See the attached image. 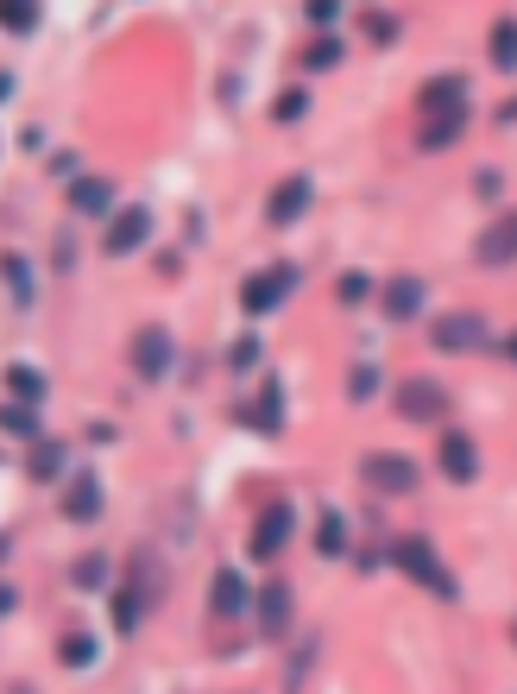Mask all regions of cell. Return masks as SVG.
<instances>
[{
  "label": "cell",
  "instance_id": "obj_1",
  "mask_svg": "<svg viewBox=\"0 0 517 694\" xmlns=\"http://www.w3.org/2000/svg\"><path fill=\"white\" fill-rule=\"evenodd\" d=\"M391 556H398V568H404L411 581H423V588L436 593V600H455V574L436 562V549H429L423 537H404L398 549H391Z\"/></svg>",
  "mask_w": 517,
  "mask_h": 694
},
{
  "label": "cell",
  "instance_id": "obj_2",
  "mask_svg": "<svg viewBox=\"0 0 517 694\" xmlns=\"http://www.w3.org/2000/svg\"><path fill=\"white\" fill-rule=\"evenodd\" d=\"M480 334H486V322L473 309H455V316H441L436 329H429V341H436L441 354H467V348H480Z\"/></svg>",
  "mask_w": 517,
  "mask_h": 694
},
{
  "label": "cell",
  "instance_id": "obj_3",
  "mask_svg": "<svg viewBox=\"0 0 517 694\" xmlns=\"http://www.w3.org/2000/svg\"><path fill=\"white\" fill-rule=\"evenodd\" d=\"M366 487L372 492H416V467L404 455H366Z\"/></svg>",
  "mask_w": 517,
  "mask_h": 694
},
{
  "label": "cell",
  "instance_id": "obj_4",
  "mask_svg": "<svg viewBox=\"0 0 517 694\" xmlns=\"http://www.w3.org/2000/svg\"><path fill=\"white\" fill-rule=\"evenodd\" d=\"M297 284V265H272V272H258V278H246V291H240V304L253 309H272V304H285V291Z\"/></svg>",
  "mask_w": 517,
  "mask_h": 694
},
{
  "label": "cell",
  "instance_id": "obj_5",
  "mask_svg": "<svg viewBox=\"0 0 517 694\" xmlns=\"http://www.w3.org/2000/svg\"><path fill=\"white\" fill-rule=\"evenodd\" d=\"M398 411L411 417V423H436V417L448 411V391H441L436 379H411V386L398 391Z\"/></svg>",
  "mask_w": 517,
  "mask_h": 694
},
{
  "label": "cell",
  "instance_id": "obj_6",
  "mask_svg": "<svg viewBox=\"0 0 517 694\" xmlns=\"http://www.w3.org/2000/svg\"><path fill=\"white\" fill-rule=\"evenodd\" d=\"M473 253H480V265H512V259H517V208H512V215H498V221L480 234V247H473Z\"/></svg>",
  "mask_w": 517,
  "mask_h": 694
},
{
  "label": "cell",
  "instance_id": "obj_7",
  "mask_svg": "<svg viewBox=\"0 0 517 694\" xmlns=\"http://www.w3.org/2000/svg\"><path fill=\"white\" fill-rule=\"evenodd\" d=\"M146 234H152V215H146V208H120V215H114V228H107V253H114V259L139 253V247H146Z\"/></svg>",
  "mask_w": 517,
  "mask_h": 694
},
{
  "label": "cell",
  "instance_id": "obj_8",
  "mask_svg": "<svg viewBox=\"0 0 517 694\" xmlns=\"http://www.w3.org/2000/svg\"><path fill=\"white\" fill-rule=\"evenodd\" d=\"M133 366H139V379H164V373H171V334L146 329L133 341Z\"/></svg>",
  "mask_w": 517,
  "mask_h": 694
},
{
  "label": "cell",
  "instance_id": "obj_9",
  "mask_svg": "<svg viewBox=\"0 0 517 694\" xmlns=\"http://www.w3.org/2000/svg\"><path fill=\"white\" fill-rule=\"evenodd\" d=\"M441 474H448V480H473V474H480V455H473V436H461V430H448V436H441Z\"/></svg>",
  "mask_w": 517,
  "mask_h": 694
},
{
  "label": "cell",
  "instance_id": "obj_10",
  "mask_svg": "<svg viewBox=\"0 0 517 694\" xmlns=\"http://www.w3.org/2000/svg\"><path fill=\"white\" fill-rule=\"evenodd\" d=\"M285 537H290V505H272V512L258 517V531H253V556L272 562V556L285 549Z\"/></svg>",
  "mask_w": 517,
  "mask_h": 694
},
{
  "label": "cell",
  "instance_id": "obj_11",
  "mask_svg": "<svg viewBox=\"0 0 517 694\" xmlns=\"http://www.w3.org/2000/svg\"><path fill=\"white\" fill-rule=\"evenodd\" d=\"M303 208H310V178H285L278 190H272V208H265V215L285 228V221H297Z\"/></svg>",
  "mask_w": 517,
  "mask_h": 694
},
{
  "label": "cell",
  "instance_id": "obj_12",
  "mask_svg": "<svg viewBox=\"0 0 517 694\" xmlns=\"http://www.w3.org/2000/svg\"><path fill=\"white\" fill-rule=\"evenodd\" d=\"M64 512L77 517V524H89V517L102 512V480H95V474L70 480V492H64Z\"/></svg>",
  "mask_w": 517,
  "mask_h": 694
},
{
  "label": "cell",
  "instance_id": "obj_13",
  "mask_svg": "<svg viewBox=\"0 0 517 694\" xmlns=\"http://www.w3.org/2000/svg\"><path fill=\"white\" fill-rule=\"evenodd\" d=\"M461 89H467L461 77H436V82H423V114H455V107H467V102H461Z\"/></svg>",
  "mask_w": 517,
  "mask_h": 694
},
{
  "label": "cell",
  "instance_id": "obj_14",
  "mask_svg": "<svg viewBox=\"0 0 517 694\" xmlns=\"http://www.w3.org/2000/svg\"><path fill=\"white\" fill-rule=\"evenodd\" d=\"M461 127H467V107H455V114H429V121H423V146L441 152V146H455V139H461Z\"/></svg>",
  "mask_w": 517,
  "mask_h": 694
},
{
  "label": "cell",
  "instance_id": "obj_15",
  "mask_svg": "<svg viewBox=\"0 0 517 694\" xmlns=\"http://www.w3.org/2000/svg\"><path fill=\"white\" fill-rule=\"evenodd\" d=\"M215 613H221V618L246 613V581H240L233 568H221V574H215Z\"/></svg>",
  "mask_w": 517,
  "mask_h": 694
},
{
  "label": "cell",
  "instance_id": "obj_16",
  "mask_svg": "<svg viewBox=\"0 0 517 694\" xmlns=\"http://www.w3.org/2000/svg\"><path fill=\"white\" fill-rule=\"evenodd\" d=\"M258 625H265L272 638L285 632V625H290V588H265V593H258Z\"/></svg>",
  "mask_w": 517,
  "mask_h": 694
},
{
  "label": "cell",
  "instance_id": "obj_17",
  "mask_svg": "<svg viewBox=\"0 0 517 694\" xmlns=\"http://www.w3.org/2000/svg\"><path fill=\"white\" fill-rule=\"evenodd\" d=\"M386 309L398 316V322H411L416 309H423V284H416V278H398V284L386 291Z\"/></svg>",
  "mask_w": 517,
  "mask_h": 694
},
{
  "label": "cell",
  "instance_id": "obj_18",
  "mask_svg": "<svg viewBox=\"0 0 517 694\" xmlns=\"http://www.w3.org/2000/svg\"><path fill=\"white\" fill-rule=\"evenodd\" d=\"M7 391L26 398V405H38V398H45V373H38V366H7Z\"/></svg>",
  "mask_w": 517,
  "mask_h": 694
},
{
  "label": "cell",
  "instance_id": "obj_19",
  "mask_svg": "<svg viewBox=\"0 0 517 694\" xmlns=\"http://www.w3.org/2000/svg\"><path fill=\"white\" fill-rule=\"evenodd\" d=\"M315 549H322V556H341V549H347V517L341 512H322V524H315Z\"/></svg>",
  "mask_w": 517,
  "mask_h": 694
},
{
  "label": "cell",
  "instance_id": "obj_20",
  "mask_svg": "<svg viewBox=\"0 0 517 694\" xmlns=\"http://www.w3.org/2000/svg\"><path fill=\"white\" fill-rule=\"evenodd\" d=\"M492 64H498V70H517V20H498V26H492Z\"/></svg>",
  "mask_w": 517,
  "mask_h": 694
},
{
  "label": "cell",
  "instance_id": "obj_21",
  "mask_svg": "<svg viewBox=\"0 0 517 694\" xmlns=\"http://www.w3.org/2000/svg\"><path fill=\"white\" fill-rule=\"evenodd\" d=\"M0 26L7 32H32L38 26V0H0Z\"/></svg>",
  "mask_w": 517,
  "mask_h": 694
},
{
  "label": "cell",
  "instance_id": "obj_22",
  "mask_svg": "<svg viewBox=\"0 0 517 694\" xmlns=\"http://www.w3.org/2000/svg\"><path fill=\"white\" fill-rule=\"evenodd\" d=\"M70 203H77L82 215H102V208H107V183L102 178H82L77 190H70Z\"/></svg>",
  "mask_w": 517,
  "mask_h": 694
},
{
  "label": "cell",
  "instance_id": "obj_23",
  "mask_svg": "<svg viewBox=\"0 0 517 694\" xmlns=\"http://www.w3.org/2000/svg\"><path fill=\"white\" fill-rule=\"evenodd\" d=\"M139 600H146L139 588H120V593H114V625H120V632H133V625H139Z\"/></svg>",
  "mask_w": 517,
  "mask_h": 694
},
{
  "label": "cell",
  "instance_id": "obj_24",
  "mask_svg": "<svg viewBox=\"0 0 517 694\" xmlns=\"http://www.w3.org/2000/svg\"><path fill=\"white\" fill-rule=\"evenodd\" d=\"M57 467H64V448H57V442H38V448H32V474H38V480H51Z\"/></svg>",
  "mask_w": 517,
  "mask_h": 694
},
{
  "label": "cell",
  "instance_id": "obj_25",
  "mask_svg": "<svg viewBox=\"0 0 517 694\" xmlns=\"http://www.w3.org/2000/svg\"><path fill=\"white\" fill-rule=\"evenodd\" d=\"M303 64H310V70H335V64H341V45H335V38H315L310 52H303Z\"/></svg>",
  "mask_w": 517,
  "mask_h": 694
},
{
  "label": "cell",
  "instance_id": "obj_26",
  "mask_svg": "<svg viewBox=\"0 0 517 694\" xmlns=\"http://www.w3.org/2000/svg\"><path fill=\"white\" fill-rule=\"evenodd\" d=\"M57 657H64V663H70V669L95 663V638H82V632H77V638H64V650H57Z\"/></svg>",
  "mask_w": 517,
  "mask_h": 694
},
{
  "label": "cell",
  "instance_id": "obj_27",
  "mask_svg": "<svg viewBox=\"0 0 517 694\" xmlns=\"http://www.w3.org/2000/svg\"><path fill=\"white\" fill-rule=\"evenodd\" d=\"M366 38H372V45H391V38H398V20H391V13H366Z\"/></svg>",
  "mask_w": 517,
  "mask_h": 694
},
{
  "label": "cell",
  "instance_id": "obj_28",
  "mask_svg": "<svg viewBox=\"0 0 517 694\" xmlns=\"http://www.w3.org/2000/svg\"><path fill=\"white\" fill-rule=\"evenodd\" d=\"M102 574H107L102 556H82V562H77V581H82V588H102Z\"/></svg>",
  "mask_w": 517,
  "mask_h": 694
},
{
  "label": "cell",
  "instance_id": "obj_29",
  "mask_svg": "<svg viewBox=\"0 0 517 694\" xmlns=\"http://www.w3.org/2000/svg\"><path fill=\"white\" fill-rule=\"evenodd\" d=\"M347 386H354V398H372V391H379V373H372V366H354Z\"/></svg>",
  "mask_w": 517,
  "mask_h": 694
},
{
  "label": "cell",
  "instance_id": "obj_30",
  "mask_svg": "<svg viewBox=\"0 0 517 694\" xmlns=\"http://www.w3.org/2000/svg\"><path fill=\"white\" fill-rule=\"evenodd\" d=\"M258 423L278 430V386H265V398H258Z\"/></svg>",
  "mask_w": 517,
  "mask_h": 694
},
{
  "label": "cell",
  "instance_id": "obj_31",
  "mask_svg": "<svg viewBox=\"0 0 517 694\" xmlns=\"http://www.w3.org/2000/svg\"><path fill=\"white\" fill-rule=\"evenodd\" d=\"M366 291H372V284H366L360 272H347V278H341V304H360Z\"/></svg>",
  "mask_w": 517,
  "mask_h": 694
},
{
  "label": "cell",
  "instance_id": "obj_32",
  "mask_svg": "<svg viewBox=\"0 0 517 694\" xmlns=\"http://www.w3.org/2000/svg\"><path fill=\"white\" fill-rule=\"evenodd\" d=\"M303 107H310V95H303V89H290L285 102H278V121H297V114H303Z\"/></svg>",
  "mask_w": 517,
  "mask_h": 694
},
{
  "label": "cell",
  "instance_id": "obj_33",
  "mask_svg": "<svg viewBox=\"0 0 517 694\" xmlns=\"http://www.w3.org/2000/svg\"><path fill=\"white\" fill-rule=\"evenodd\" d=\"M335 13H341V0H310V20H315V26H329Z\"/></svg>",
  "mask_w": 517,
  "mask_h": 694
},
{
  "label": "cell",
  "instance_id": "obj_34",
  "mask_svg": "<svg viewBox=\"0 0 517 694\" xmlns=\"http://www.w3.org/2000/svg\"><path fill=\"white\" fill-rule=\"evenodd\" d=\"M253 361H258V341H253V334H246V341L233 348V366H253Z\"/></svg>",
  "mask_w": 517,
  "mask_h": 694
},
{
  "label": "cell",
  "instance_id": "obj_35",
  "mask_svg": "<svg viewBox=\"0 0 517 694\" xmlns=\"http://www.w3.org/2000/svg\"><path fill=\"white\" fill-rule=\"evenodd\" d=\"M498 121H517V102H505V107H498Z\"/></svg>",
  "mask_w": 517,
  "mask_h": 694
},
{
  "label": "cell",
  "instance_id": "obj_36",
  "mask_svg": "<svg viewBox=\"0 0 517 694\" xmlns=\"http://www.w3.org/2000/svg\"><path fill=\"white\" fill-rule=\"evenodd\" d=\"M505 354H512V361H517V334H512V341H505Z\"/></svg>",
  "mask_w": 517,
  "mask_h": 694
}]
</instances>
